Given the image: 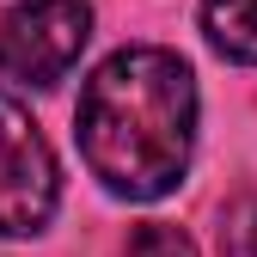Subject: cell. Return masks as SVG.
<instances>
[{
	"instance_id": "2",
	"label": "cell",
	"mask_w": 257,
	"mask_h": 257,
	"mask_svg": "<svg viewBox=\"0 0 257 257\" xmlns=\"http://www.w3.org/2000/svg\"><path fill=\"white\" fill-rule=\"evenodd\" d=\"M92 37L86 0H13L0 13V74L19 86H55Z\"/></svg>"
},
{
	"instance_id": "1",
	"label": "cell",
	"mask_w": 257,
	"mask_h": 257,
	"mask_svg": "<svg viewBox=\"0 0 257 257\" xmlns=\"http://www.w3.org/2000/svg\"><path fill=\"white\" fill-rule=\"evenodd\" d=\"M196 74L172 49H116L80 92V153L110 196L159 202L190 172Z\"/></svg>"
},
{
	"instance_id": "3",
	"label": "cell",
	"mask_w": 257,
	"mask_h": 257,
	"mask_svg": "<svg viewBox=\"0 0 257 257\" xmlns=\"http://www.w3.org/2000/svg\"><path fill=\"white\" fill-rule=\"evenodd\" d=\"M55 196H61V172L43 128L31 122L19 98L0 92V233L7 239L43 233V220L55 214Z\"/></svg>"
},
{
	"instance_id": "4",
	"label": "cell",
	"mask_w": 257,
	"mask_h": 257,
	"mask_svg": "<svg viewBox=\"0 0 257 257\" xmlns=\"http://www.w3.org/2000/svg\"><path fill=\"white\" fill-rule=\"evenodd\" d=\"M202 31L227 61L257 68V0H202Z\"/></svg>"
},
{
	"instance_id": "5",
	"label": "cell",
	"mask_w": 257,
	"mask_h": 257,
	"mask_svg": "<svg viewBox=\"0 0 257 257\" xmlns=\"http://www.w3.org/2000/svg\"><path fill=\"white\" fill-rule=\"evenodd\" d=\"M122 257H196V245H190L178 227H159V220H153V227H141L135 239H128Z\"/></svg>"
}]
</instances>
